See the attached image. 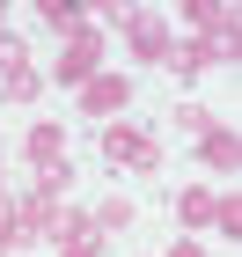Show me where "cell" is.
I'll return each instance as SVG.
<instances>
[{
  "instance_id": "1",
  "label": "cell",
  "mask_w": 242,
  "mask_h": 257,
  "mask_svg": "<svg viewBox=\"0 0 242 257\" xmlns=\"http://www.w3.org/2000/svg\"><path fill=\"white\" fill-rule=\"evenodd\" d=\"M59 125H37V133H30V155H37V169H44V177H52V184H66V162H59Z\"/></svg>"
},
{
  "instance_id": "2",
  "label": "cell",
  "mask_w": 242,
  "mask_h": 257,
  "mask_svg": "<svg viewBox=\"0 0 242 257\" xmlns=\"http://www.w3.org/2000/svg\"><path fill=\"white\" fill-rule=\"evenodd\" d=\"M103 147H110V155H118V162H140V169H147V162H154V147H147V133H132V125H118V133L103 140Z\"/></svg>"
},
{
  "instance_id": "3",
  "label": "cell",
  "mask_w": 242,
  "mask_h": 257,
  "mask_svg": "<svg viewBox=\"0 0 242 257\" xmlns=\"http://www.w3.org/2000/svg\"><path fill=\"white\" fill-rule=\"evenodd\" d=\"M205 162H227V169H235V133H220V125H205Z\"/></svg>"
},
{
  "instance_id": "4",
  "label": "cell",
  "mask_w": 242,
  "mask_h": 257,
  "mask_svg": "<svg viewBox=\"0 0 242 257\" xmlns=\"http://www.w3.org/2000/svg\"><path fill=\"white\" fill-rule=\"evenodd\" d=\"M118 103H125V81H96V88H88V110H96V118L118 110Z\"/></svg>"
},
{
  "instance_id": "5",
  "label": "cell",
  "mask_w": 242,
  "mask_h": 257,
  "mask_svg": "<svg viewBox=\"0 0 242 257\" xmlns=\"http://www.w3.org/2000/svg\"><path fill=\"white\" fill-rule=\"evenodd\" d=\"M88 59H96V44L81 37V44H74V52H66V81H74V74H88Z\"/></svg>"
},
{
  "instance_id": "6",
  "label": "cell",
  "mask_w": 242,
  "mask_h": 257,
  "mask_svg": "<svg viewBox=\"0 0 242 257\" xmlns=\"http://www.w3.org/2000/svg\"><path fill=\"white\" fill-rule=\"evenodd\" d=\"M169 257H205V250H198V242H176V250H169Z\"/></svg>"
},
{
  "instance_id": "7",
  "label": "cell",
  "mask_w": 242,
  "mask_h": 257,
  "mask_svg": "<svg viewBox=\"0 0 242 257\" xmlns=\"http://www.w3.org/2000/svg\"><path fill=\"white\" fill-rule=\"evenodd\" d=\"M0 242H8V213H0Z\"/></svg>"
}]
</instances>
